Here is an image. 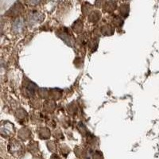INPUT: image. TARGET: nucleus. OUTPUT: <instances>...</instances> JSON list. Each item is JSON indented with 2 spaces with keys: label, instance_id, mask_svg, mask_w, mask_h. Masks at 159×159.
I'll return each instance as SVG.
<instances>
[{
  "label": "nucleus",
  "instance_id": "1",
  "mask_svg": "<svg viewBox=\"0 0 159 159\" xmlns=\"http://www.w3.org/2000/svg\"><path fill=\"white\" fill-rule=\"evenodd\" d=\"M22 150H23V148L21 146V143L16 140H13L9 143V151L15 157L20 156V154L22 153Z\"/></svg>",
  "mask_w": 159,
  "mask_h": 159
},
{
  "label": "nucleus",
  "instance_id": "2",
  "mask_svg": "<svg viewBox=\"0 0 159 159\" xmlns=\"http://www.w3.org/2000/svg\"><path fill=\"white\" fill-rule=\"evenodd\" d=\"M14 25H17V27L13 28L14 31L16 32H21L22 29H23V22L21 21V20H17L14 22Z\"/></svg>",
  "mask_w": 159,
  "mask_h": 159
},
{
  "label": "nucleus",
  "instance_id": "3",
  "mask_svg": "<svg viewBox=\"0 0 159 159\" xmlns=\"http://www.w3.org/2000/svg\"><path fill=\"white\" fill-rule=\"evenodd\" d=\"M91 17H93L94 18H95V13H92V14H91ZM98 19H99V17H97V16H95V19H94V21H97V20H98Z\"/></svg>",
  "mask_w": 159,
  "mask_h": 159
}]
</instances>
